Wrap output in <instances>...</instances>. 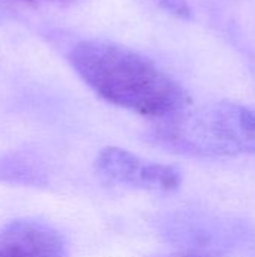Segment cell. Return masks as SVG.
<instances>
[{
	"label": "cell",
	"instance_id": "obj_3",
	"mask_svg": "<svg viewBox=\"0 0 255 257\" xmlns=\"http://www.w3.org/2000/svg\"><path fill=\"white\" fill-rule=\"evenodd\" d=\"M96 167L111 182L143 190L173 191L182 184V175L176 167L146 163L120 148H105L101 151L96 158Z\"/></svg>",
	"mask_w": 255,
	"mask_h": 257
},
{
	"label": "cell",
	"instance_id": "obj_4",
	"mask_svg": "<svg viewBox=\"0 0 255 257\" xmlns=\"http://www.w3.org/2000/svg\"><path fill=\"white\" fill-rule=\"evenodd\" d=\"M60 233L41 221H14L0 230V257H65Z\"/></svg>",
	"mask_w": 255,
	"mask_h": 257
},
{
	"label": "cell",
	"instance_id": "obj_1",
	"mask_svg": "<svg viewBox=\"0 0 255 257\" xmlns=\"http://www.w3.org/2000/svg\"><path fill=\"white\" fill-rule=\"evenodd\" d=\"M83 81L102 99L147 117H173L188 107L183 87L140 53L107 41H83L69 53Z\"/></svg>",
	"mask_w": 255,
	"mask_h": 257
},
{
	"label": "cell",
	"instance_id": "obj_2",
	"mask_svg": "<svg viewBox=\"0 0 255 257\" xmlns=\"http://www.w3.org/2000/svg\"><path fill=\"white\" fill-rule=\"evenodd\" d=\"M162 139L174 151L203 158L255 155V110L215 102L173 116Z\"/></svg>",
	"mask_w": 255,
	"mask_h": 257
},
{
	"label": "cell",
	"instance_id": "obj_5",
	"mask_svg": "<svg viewBox=\"0 0 255 257\" xmlns=\"http://www.w3.org/2000/svg\"><path fill=\"white\" fill-rule=\"evenodd\" d=\"M162 8L182 18H191V8L185 0H158Z\"/></svg>",
	"mask_w": 255,
	"mask_h": 257
}]
</instances>
